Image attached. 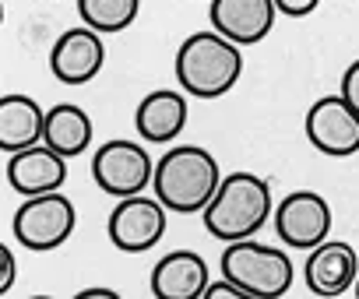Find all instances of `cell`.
<instances>
[{
	"label": "cell",
	"mask_w": 359,
	"mask_h": 299,
	"mask_svg": "<svg viewBox=\"0 0 359 299\" xmlns=\"http://www.w3.org/2000/svg\"><path fill=\"white\" fill-rule=\"evenodd\" d=\"M219 183H222V169L215 155L198 144L169 148L151 173V194L165 204V211H176V215L205 211Z\"/></svg>",
	"instance_id": "1"
},
{
	"label": "cell",
	"mask_w": 359,
	"mask_h": 299,
	"mask_svg": "<svg viewBox=\"0 0 359 299\" xmlns=\"http://www.w3.org/2000/svg\"><path fill=\"white\" fill-rule=\"evenodd\" d=\"M275 211V197H271V183L257 173H229L222 176L215 197L205 204V229L208 236L233 243V239H247L257 236L264 229V222Z\"/></svg>",
	"instance_id": "2"
},
{
	"label": "cell",
	"mask_w": 359,
	"mask_h": 299,
	"mask_svg": "<svg viewBox=\"0 0 359 299\" xmlns=\"http://www.w3.org/2000/svg\"><path fill=\"white\" fill-rule=\"evenodd\" d=\"M240 74H243L240 46L215 29L187 36L176 50V81L187 95L222 99L229 88H236Z\"/></svg>",
	"instance_id": "3"
},
{
	"label": "cell",
	"mask_w": 359,
	"mask_h": 299,
	"mask_svg": "<svg viewBox=\"0 0 359 299\" xmlns=\"http://www.w3.org/2000/svg\"><path fill=\"white\" fill-rule=\"evenodd\" d=\"M222 278L240 285L247 299H282L292 288V257L278 246L257 243L254 236L233 239L222 250Z\"/></svg>",
	"instance_id": "4"
},
{
	"label": "cell",
	"mask_w": 359,
	"mask_h": 299,
	"mask_svg": "<svg viewBox=\"0 0 359 299\" xmlns=\"http://www.w3.org/2000/svg\"><path fill=\"white\" fill-rule=\"evenodd\" d=\"M74 225H78V208L60 190L25 197L22 208L15 211V222H11L15 239L25 250H36V253H46V250L64 246L71 239Z\"/></svg>",
	"instance_id": "5"
},
{
	"label": "cell",
	"mask_w": 359,
	"mask_h": 299,
	"mask_svg": "<svg viewBox=\"0 0 359 299\" xmlns=\"http://www.w3.org/2000/svg\"><path fill=\"white\" fill-rule=\"evenodd\" d=\"M151 152L137 141H102L92 155V180L102 194L109 197H130V194H144L151 187Z\"/></svg>",
	"instance_id": "6"
},
{
	"label": "cell",
	"mask_w": 359,
	"mask_h": 299,
	"mask_svg": "<svg viewBox=\"0 0 359 299\" xmlns=\"http://www.w3.org/2000/svg\"><path fill=\"white\" fill-rule=\"evenodd\" d=\"M106 232L120 253H144L165 236V204L155 194L116 197Z\"/></svg>",
	"instance_id": "7"
},
{
	"label": "cell",
	"mask_w": 359,
	"mask_h": 299,
	"mask_svg": "<svg viewBox=\"0 0 359 299\" xmlns=\"http://www.w3.org/2000/svg\"><path fill=\"white\" fill-rule=\"evenodd\" d=\"M271 218H275L278 239L292 250H313L317 243L331 236V222H334L331 204L317 190H292L289 197L275 204Z\"/></svg>",
	"instance_id": "8"
},
{
	"label": "cell",
	"mask_w": 359,
	"mask_h": 299,
	"mask_svg": "<svg viewBox=\"0 0 359 299\" xmlns=\"http://www.w3.org/2000/svg\"><path fill=\"white\" fill-rule=\"evenodd\" d=\"M306 141L320 155L345 159L359 152V113L341 99V95H320L306 109Z\"/></svg>",
	"instance_id": "9"
},
{
	"label": "cell",
	"mask_w": 359,
	"mask_h": 299,
	"mask_svg": "<svg viewBox=\"0 0 359 299\" xmlns=\"http://www.w3.org/2000/svg\"><path fill=\"white\" fill-rule=\"evenodd\" d=\"M106 64V46H102V36L88 25L81 29H67L53 50H50V71L60 85L67 88H78V85H88Z\"/></svg>",
	"instance_id": "10"
},
{
	"label": "cell",
	"mask_w": 359,
	"mask_h": 299,
	"mask_svg": "<svg viewBox=\"0 0 359 299\" xmlns=\"http://www.w3.org/2000/svg\"><path fill=\"white\" fill-rule=\"evenodd\" d=\"M306 264H303V281L313 295L320 299H334L352 292L355 274H359V257L348 243L341 239H324L313 250H306Z\"/></svg>",
	"instance_id": "11"
},
{
	"label": "cell",
	"mask_w": 359,
	"mask_h": 299,
	"mask_svg": "<svg viewBox=\"0 0 359 299\" xmlns=\"http://www.w3.org/2000/svg\"><path fill=\"white\" fill-rule=\"evenodd\" d=\"M208 18L236 46H254L275 29L278 8L275 0H208Z\"/></svg>",
	"instance_id": "12"
},
{
	"label": "cell",
	"mask_w": 359,
	"mask_h": 299,
	"mask_svg": "<svg viewBox=\"0 0 359 299\" xmlns=\"http://www.w3.org/2000/svg\"><path fill=\"white\" fill-rule=\"evenodd\" d=\"M64 180H67V159L57 155L46 141H36L22 148V152H11L8 159V183L22 197L60 190Z\"/></svg>",
	"instance_id": "13"
},
{
	"label": "cell",
	"mask_w": 359,
	"mask_h": 299,
	"mask_svg": "<svg viewBox=\"0 0 359 299\" xmlns=\"http://www.w3.org/2000/svg\"><path fill=\"white\" fill-rule=\"evenodd\" d=\"M208 285V260L198 250H172L151 267L155 299H201Z\"/></svg>",
	"instance_id": "14"
},
{
	"label": "cell",
	"mask_w": 359,
	"mask_h": 299,
	"mask_svg": "<svg viewBox=\"0 0 359 299\" xmlns=\"http://www.w3.org/2000/svg\"><path fill=\"white\" fill-rule=\"evenodd\" d=\"M134 127H137L144 144H169V141H176L180 130L187 127V92L184 95L172 92V88L148 92L137 102Z\"/></svg>",
	"instance_id": "15"
},
{
	"label": "cell",
	"mask_w": 359,
	"mask_h": 299,
	"mask_svg": "<svg viewBox=\"0 0 359 299\" xmlns=\"http://www.w3.org/2000/svg\"><path fill=\"white\" fill-rule=\"evenodd\" d=\"M46 109L32 95H0V152H22V148L43 141Z\"/></svg>",
	"instance_id": "16"
},
{
	"label": "cell",
	"mask_w": 359,
	"mask_h": 299,
	"mask_svg": "<svg viewBox=\"0 0 359 299\" xmlns=\"http://www.w3.org/2000/svg\"><path fill=\"white\" fill-rule=\"evenodd\" d=\"M43 141L64 159H78L81 152L92 148V116L74 106V102H60L53 109H46V123H43Z\"/></svg>",
	"instance_id": "17"
},
{
	"label": "cell",
	"mask_w": 359,
	"mask_h": 299,
	"mask_svg": "<svg viewBox=\"0 0 359 299\" xmlns=\"http://www.w3.org/2000/svg\"><path fill=\"white\" fill-rule=\"evenodd\" d=\"M141 0H78V15L99 36H113L134 25Z\"/></svg>",
	"instance_id": "18"
},
{
	"label": "cell",
	"mask_w": 359,
	"mask_h": 299,
	"mask_svg": "<svg viewBox=\"0 0 359 299\" xmlns=\"http://www.w3.org/2000/svg\"><path fill=\"white\" fill-rule=\"evenodd\" d=\"M18 281V260L8 243H0V295H8Z\"/></svg>",
	"instance_id": "19"
},
{
	"label": "cell",
	"mask_w": 359,
	"mask_h": 299,
	"mask_svg": "<svg viewBox=\"0 0 359 299\" xmlns=\"http://www.w3.org/2000/svg\"><path fill=\"white\" fill-rule=\"evenodd\" d=\"M338 95L359 113V60H352L348 67H345V74H341V88H338Z\"/></svg>",
	"instance_id": "20"
},
{
	"label": "cell",
	"mask_w": 359,
	"mask_h": 299,
	"mask_svg": "<svg viewBox=\"0 0 359 299\" xmlns=\"http://www.w3.org/2000/svg\"><path fill=\"white\" fill-rule=\"evenodd\" d=\"M278 15H289V18H306L320 8V0H275Z\"/></svg>",
	"instance_id": "21"
},
{
	"label": "cell",
	"mask_w": 359,
	"mask_h": 299,
	"mask_svg": "<svg viewBox=\"0 0 359 299\" xmlns=\"http://www.w3.org/2000/svg\"><path fill=\"white\" fill-rule=\"evenodd\" d=\"M201 299H247V295L240 292V285H233L229 278H222V281H208Z\"/></svg>",
	"instance_id": "22"
},
{
	"label": "cell",
	"mask_w": 359,
	"mask_h": 299,
	"mask_svg": "<svg viewBox=\"0 0 359 299\" xmlns=\"http://www.w3.org/2000/svg\"><path fill=\"white\" fill-rule=\"evenodd\" d=\"M78 299H120L113 288H85V292H78Z\"/></svg>",
	"instance_id": "23"
},
{
	"label": "cell",
	"mask_w": 359,
	"mask_h": 299,
	"mask_svg": "<svg viewBox=\"0 0 359 299\" xmlns=\"http://www.w3.org/2000/svg\"><path fill=\"white\" fill-rule=\"evenodd\" d=\"M352 292H355V299H359V274H355V285H352Z\"/></svg>",
	"instance_id": "24"
},
{
	"label": "cell",
	"mask_w": 359,
	"mask_h": 299,
	"mask_svg": "<svg viewBox=\"0 0 359 299\" xmlns=\"http://www.w3.org/2000/svg\"><path fill=\"white\" fill-rule=\"evenodd\" d=\"M0 25H4V0H0Z\"/></svg>",
	"instance_id": "25"
}]
</instances>
